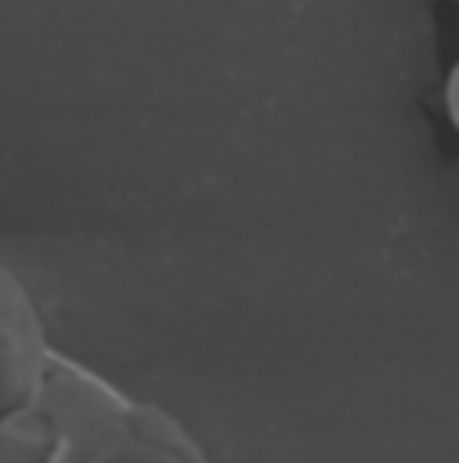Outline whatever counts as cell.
<instances>
[{
  "instance_id": "obj_1",
  "label": "cell",
  "mask_w": 459,
  "mask_h": 463,
  "mask_svg": "<svg viewBox=\"0 0 459 463\" xmlns=\"http://www.w3.org/2000/svg\"><path fill=\"white\" fill-rule=\"evenodd\" d=\"M40 394L58 416L47 463H202L181 423L54 351Z\"/></svg>"
},
{
  "instance_id": "obj_4",
  "label": "cell",
  "mask_w": 459,
  "mask_h": 463,
  "mask_svg": "<svg viewBox=\"0 0 459 463\" xmlns=\"http://www.w3.org/2000/svg\"><path fill=\"white\" fill-rule=\"evenodd\" d=\"M441 98H445V116H448L452 130L459 134V58L448 65V76H445V90H441Z\"/></svg>"
},
{
  "instance_id": "obj_5",
  "label": "cell",
  "mask_w": 459,
  "mask_h": 463,
  "mask_svg": "<svg viewBox=\"0 0 459 463\" xmlns=\"http://www.w3.org/2000/svg\"><path fill=\"white\" fill-rule=\"evenodd\" d=\"M455 4H459V0H455Z\"/></svg>"
},
{
  "instance_id": "obj_2",
  "label": "cell",
  "mask_w": 459,
  "mask_h": 463,
  "mask_svg": "<svg viewBox=\"0 0 459 463\" xmlns=\"http://www.w3.org/2000/svg\"><path fill=\"white\" fill-rule=\"evenodd\" d=\"M51 358L54 347L29 286L0 264V416L33 402Z\"/></svg>"
},
{
  "instance_id": "obj_3",
  "label": "cell",
  "mask_w": 459,
  "mask_h": 463,
  "mask_svg": "<svg viewBox=\"0 0 459 463\" xmlns=\"http://www.w3.org/2000/svg\"><path fill=\"white\" fill-rule=\"evenodd\" d=\"M54 430L58 416L51 402L36 391L33 402L0 416V463H47Z\"/></svg>"
}]
</instances>
